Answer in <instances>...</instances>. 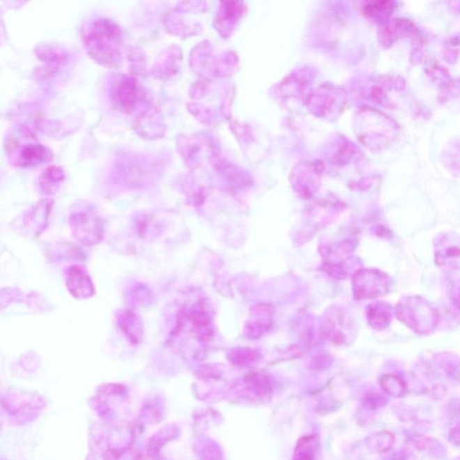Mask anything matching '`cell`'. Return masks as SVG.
I'll list each match as a JSON object with an SVG mask.
<instances>
[{
  "label": "cell",
  "mask_w": 460,
  "mask_h": 460,
  "mask_svg": "<svg viewBox=\"0 0 460 460\" xmlns=\"http://www.w3.org/2000/svg\"><path fill=\"white\" fill-rule=\"evenodd\" d=\"M86 49L99 63L115 66L122 54L123 33L121 28L108 20H98L84 34Z\"/></svg>",
  "instance_id": "cell-1"
},
{
  "label": "cell",
  "mask_w": 460,
  "mask_h": 460,
  "mask_svg": "<svg viewBox=\"0 0 460 460\" xmlns=\"http://www.w3.org/2000/svg\"><path fill=\"white\" fill-rule=\"evenodd\" d=\"M397 314L401 321L420 335L430 334L437 325L438 314L424 298H404L397 305Z\"/></svg>",
  "instance_id": "cell-2"
},
{
  "label": "cell",
  "mask_w": 460,
  "mask_h": 460,
  "mask_svg": "<svg viewBox=\"0 0 460 460\" xmlns=\"http://www.w3.org/2000/svg\"><path fill=\"white\" fill-rule=\"evenodd\" d=\"M115 105L124 113H132L144 98L141 86L132 77L123 76L115 84L113 92Z\"/></svg>",
  "instance_id": "cell-3"
},
{
  "label": "cell",
  "mask_w": 460,
  "mask_h": 460,
  "mask_svg": "<svg viewBox=\"0 0 460 460\" xmlns=\"http://www.w3.org/2000/svg\"><path fill=\"white\" fill-rule=\"evenodd\" d=\"M51 152L40 144L24 146L21 151V166H34L51 160Z\"/></svg>",
  "instance_id": "cell-4"
},
{
  "label": "cell",
  "mask_w": 460,
  "mask_h": 460,
  "mask_svg": "<svg viewBox=\"0 0 460 460\" xmlns=\"http://www.w3.org/2000/svg\"><path fill=\"white\" fill-rule=\"evenodd\" d=\"M68 285L70 286L71 293L76 296L79 293V298L89 297L92 293V282H90L89 276L83 272L79 267L72 268L70 276H68Z\"/></svg>",
  "instance_id": "cell-5"
},
{
  "label": "cell",
  "mask_w": 460,
  "mask_h": 460,
  "mask_svg": "<svg viewBox=\"0 0 460 460\" xmlns=\"http://www.w3.org/2000/svg\"><path fill=\"white\" fill-rule=\"evenodd\" d=\"M437 263L440 266L460 268V247L450 245L443 248L436 254Z\"/></svg>",
  "instance_id": "cell-6"
},
{
  "label": "cell",
  "mask_w": 460,
  "mask_h": 460,
  "mask_svg": "<svg viewBox=\"0 0 460 460\" xmlns=\"http://www.w3.org/2000/svg\"><path fill=\"white\" fill-rule=\"evenodd\" d=\"M388 306L390 305H385L383 303L375 305L371 312V321L373 326L379 328V329H383L390 325L392 312H391L390 307Z\"/></svg>",
  "instance_id": "cell-7"
},
{
  "label": "cell",
  "mask_w": 460,
  "mask_h": 460,
  "mask_svg": "<svg viewBox=\"0 0 460 460\" xmlns=\"http://www.w3.org/2000/svg\"><path fill=\"white\" fill-rule=\"evenodd\" d=\"M318 450V440L315 437L303 438L298 444L294 460H314Z\"/></svg>",
  "instance_id": "cell-8"
},
{
  "label": "cell",
  "mask_w": 460,
  "mask_h": 460,
  "mask_svg": "<svg viewBox=\"0 0 460 460\" xmlns=\"http://www.w3.org/2000/svg\"><path fill=\"white\" fill-rule=\"evenodd\" d=\"M382 387L388 394L393 397H402L406 392V386L404 381L397 376L388 375L382 378Z\"/></svg>",
  "instance_id": "cell-9"
},
{
  "label": "cell",
  "mask_w": 460,
  "mask_h": 460,
  "mask_svg": "<svg viewBox=\"0 0 460 460\" xmlns=\"http://www.w3.org/2000/svg\"><path fill=\"white\" fill-rule=\"evenodd\" d=\"M62 179H63V173H62L61 169L56 167H48L45 172H43L41 183L43 187L48 189L51 192L54 186L57 185L59 182L62 181Z\"/></svg>",
  "instance_id": "cell-10"
}]
</instances>
